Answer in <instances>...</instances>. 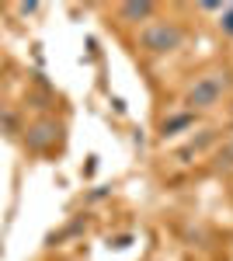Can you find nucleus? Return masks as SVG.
<instances>
[{
	"label": "nucleus",
	"mask_w": 233,
	"mask_h": 261,
	"mask_svg": "<svg viewBox=\"0 0 233 261\" xmlns=\"http://www.w3.org/2000/svg\"><path fill=\"white\" fill-rule=\"evenodd\" d=\"M139 42H143L146 53H171V49L181 45V28L171 24V21H157L139 35Z\"/></svg>",
	"instance_id": "f257e3e1"
},
{
	"label": "nucleus",
	"mask_w": 233,
	"mask_h": 261,
	"mask_svg": "<svg viewBox=\"0 0 233 261\" xmlns=\"http://www.w3.org/2000/svg\"><path fill=\"white\" fill-rule=\"evenodd\" d=\"M223 77H226V73H205V77H198L185 101H188L192 108H213L216 101L223 98V91H226V81H223Z\"/></svg>",
	"instance_id": "f03ea898"
},
{
	"label": "nucleus",
	"mask_w": 233,
	"mask_h": 261,
	"mask_svg": "<svg viewBox=\"0 0 233 261\" xmlns=\"http://www.w3.org/2000/svg\"><path fill=\"white\" fill-rule=\"evenodd\" d=\"M150 14H153V4H125V7H122V18H129V21L150 18Z\"/></svg>",
	"instance_id": "7ed1b4c3"
},
{
	"label": "nucleus",
	"mask_w": 233,
	"mask_h": 261,
	"mask_svg": "<svg viewBox=\"0 0 233 261\" xmlns=\"http://www.w3.org/2000/svg\"><path fill=\"white\" fill-rule=\"evenodd\" d=\"M185 125H192V112H185V115H174V119H167L160 129H164V136H174L177 129H185Z\"/></svg>",
	"instance_id": "20e7f679"
},
{
	"label": "nucleus",
	"mask_w": 233,
	"mask_h": 261,
	"mask_svg": "<svg viewBox=\"0 0 233 261\" xmlns=\"http://www.w3.org/2000/svg\"><path fill=\"white\" fill-rule=\"evenodd\" d=\"M216 167H219V171H230V167H233V140L216 153Z\"/></svg>",
	"instance_id": "39448f33"
},
{
	"label": "nucleus",
	"mask_w": 233,
	"mask_h": 261,
	"mask_svg": "<svg viewBox=\"0 0 233 261\" xmlns=\"http://www.w3.org/2000/svg\"><path fill=\"white\" fill-rule=\"evenodd\" d=\"M219 28H223L226 35H233V7H226V11H223V18H219Z\"/></svg>",
	"instance_id": "423d86ee"
}]
</instances>
